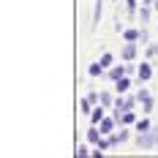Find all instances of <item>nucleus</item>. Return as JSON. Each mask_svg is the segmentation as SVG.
<instances>
[{"instance_id":"2","label":"nucleus","mask_w":158,"mask_h":158,"mask_svg":"<svg viewBox=\"0 0 158 158\" xmlns=\"http://www.w3.org/2000/svg\"><path fill=\"white\" fill-rule=\"evenodd\" d=\"M123 57H126V60H134V57H136V47H134V41H128L126 47H123Z\"/></svg>"},{"instance_id":"10","label":"nucleus","mask_w":158,"mask_h":158,"mask_svg":"<svg viewBox=\"0 0 158 158\" xmlns=\"http://www.w3.org/2000/svg\"><path fill=\"white\" fill-rule=\"evenodd\" d=\"M112 126H114V120H101V123H98V128H101V134H106V131H112Z\"/></svg>"},{"instance_id":"9","label":"nucleus","mask_w":158,"mask_h":158,"mask_svg":"<svg viewBox=\"0 0 158 158\" xmlns=\"http://www.w3.org/2000/svg\"><path fill=\"white\" fill-rule=\"evenodd\" d=\"M123 35H126V41H136V38H142V33H139V30H126Z\"/></svg>"},{"instance_id":"18","label":"nucleus","mask_w":158,"mask_h":158,"mask_svg":"<svg viewBox=\"0 0 158 158\" xmlns=\"http://www.w3.org/2000/svg\"><path fill=\"white\" fill-rule=\"evenodd\" d=\"M128 3V14H134V11H136V0H126Z\"/></svg>"},{"instance_id":"17","label":"nucleus","mask_w":158,"mask_h":158,"mask_svg":"<svg viewBox=\"0 0 158 158\" xmlns=\"http://www.w3.org/2000/svg\"><path fill=\"white\" fill-rule=\"evenodd\" d=\"M142 22H150V8H147V6L142 8Z\"/></svg>"},{"instance_id":"14","label":"nucleus","mask_w":158,"mask_h":158,"mask_svg":"<svg viewBox=\"0 0 158 158\" xmlns=\"http://www.w3.org/2000/svg\"><path fill=\"white\" fill-rule=\"evenodd\" d=\"M156 55H158V47H156V44H150V47H147V57H156Z\"/></svg>"},{"instance_id":"7","label":"nucleus","mask_w":158,"mask_h":158,"mask_svg":"<svg viewBox=\"0 0 158 158\" xmlns=\"http://www.w3.org/2000/svg\"><path fill=\"white\" fill-rule=\"evenodd\" d=\"M95 101H98V95H95V93H90V95H87V98L82 101V106H85V112H90V106H93Z\"/></svg>"},{"instance_id":"12","label":"nucleus","mask_w":158,"mask_h":158,"mask_svg":"<svg viewBox=\"0 0 158 158\" xmlns=\"http://www.w3.org/2000/svg\"><path fill=\"white\" fill-rule=\"evenodd\" d=\"M98 19H101V0L95 3V11H93V22L95 25H98Z\"/></svg>"},{"instance_id":"13","label":"nucleus","mask_w":158,"mask_h":158,"mask_svg":"<svg viewBox=\"0 0 158 158\" xmlns=\"http://www.w3.org/2000/svg\"><path fill=\"white\" fill-rule=\"evenodd\" d=\"M101 104H104V106H109V104H112V95H109V93H101Z\"/></svg>"},{"instance_id":"4","label":"nucleus","mask_w":158,"mask_h":158,"mask_svg":"<svg viewBox=\"0 0 158 158\" xmlns=\"http://www.w3.org/2000/svg\"><path fill=\"white\" fill-rule=\"evenodd\" d=\"M123 77H126V68H123V65H114V68L109 71V79H114V82L123 79Z\"/></svg>"},{"instance_id":"5","label":"nucleus","mask_w":158,"mask_h":158,"mask_svg":"<svg viewBox=\"0 0 158 158\" xmlns=\"http://www.w3.org/2000/svg\"><path fill=\"white\" fill-rule=\"evenodd\" d=\"M90 120H93L95 126H98V123L104 120V109H101V106H95V109H90Z\"/></svg>"},{"instance_id":"16","label":"nucleus","mask_w":158,"mask_h":158,"mask_svg":"<svg viewBox=\"0 0 158 158\" xmlns=\"http://www.w3.org/2000/svg\"><path fill=\"white\" fill-rule=\"evenodd\" d=\"M120 120H123V123H134V114H131V112H123V117H120Z\"/></svg>"},{"instance_id":"6","label":"nucleus","mask_w":158,"mask_h":158,"mask_svg":"<svg viewBox=\"0 0 158 158\" xmlns=\"http://www.w3.org/2000/svg\"><path fill=\"white\" fill-rule=\"evenodd\" d=\"M98 134H101V128H90V131H87V142L98 144V142H101V136H98Z\"/></svg>"},{"instance_id":"8","label":"nucleus","mask_w":158,"mask_h":158,"mask_svg":"<svg viewBox=\"0 0 158 158\" xmlns=\"http://www.w3.org/2000/svg\"><path fill=\"white\" fill-rule=\"evenodd\" d=\"M104 74V63H93L90 65V77H101Z\"/></svg>"},{"instance_id":"3","label":"nucleus","mask_w":158,"mask_h":158,"mask_svg":"<svg viewBox=\"0 0 158 158\" xmlns=\"http://www.w3.org/2000/svg\"><path fill=\"white\" fill-rule=\"evenodd\" d=\"M136 74H139V79H142V82H147V79L153 77V71H150V65H147V63L139 65V71H136Z\"/></svg>"},{"instance_id":"15","label":"nucleus","mask_w":158,"mask_h":158,"mask_svg":"<svg viewBox=\"0 0 158 158\" xmlns=\"http://www.w3.org/2000/svg\"><path fill=\"white\" fill-rule=\"evenodd\" d=\"M136 128H139V134H142V131H150V120H142Z\"/></svg>"},{"instance_id":"11","label":"nucleus","mask_w":158,"mask_h":158,"mask_svg":"<svg viewBox=\"0 0 158 158\" xmlns=\"http://www.w3.org/2000/svg\"><path fill=\"white\" fill-rule=\"evenodd\" d=\"M128 85H131V82H128L126 77H123V79H117V90H120V93H126V90H128Z\"/></svg>"},{"instance_id":"1","label":"nucleus","mask_w":158,"mask_h":158,"mask_svg":"<svg viewBox=\"0 0 158 158\" xmlns=\"http://www.w3.org/2000/svg\"><path fill=\"white\" fill-rule=\"evenodd\" d=\"M139 147H156L158 144V131H142L139 134V139H136Z\"/></svg>"}]
</instances>
